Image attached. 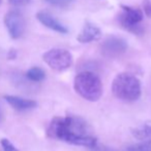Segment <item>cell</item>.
I'll return each instance as SVG.
<instances>
[{
    "mask_svg": "<svg viewBox=\"0 0 151 151\" xmlns=\"http://www.w3.org/2000/svg\"><path fill=\"white\" fill-rule=\"evenodd\" d=\"M47 135L52 139L83 147L94 148L97 144V139L86 121L76 115L54 117L48 127Z\"/></svg>",
    "mask_w": 151,
    "mask_h": 151,
    "instance_id": "obj_1",
    "label": "cell"
},
{
    "mask_svg": "<svg viewBox=\"0 0 151 151\" xmlns=\"http://www.w3.org/2000/svg\"><path fill=\"white\" fill-rule=\"evenodd\" d=\"M112 91L117 99L131 103L141 97V81L131 73H119L112 82Z\"/></svg>",
    "mask_w": 151,
    "mask_h": 151,
    "instance_id": "obj_2",
    "label": "cell"
},
{
    "mask_svg": "<svg viewBox=\"0 0 151 151\" xmlns=\"http://www.w3.org/2000/svg\"><path fill=\"white\" fill-rule=\"evenodd\" d=\"M74 88L83 99L89 102H96L103 95V83L95 73L83 71L77 74L74 79Z\"/></svg>",
    "mask_w": 151,
    "mask_h": 151,
    "instance_id": "obj_3",
    "label": "cell"
},
{
    "mask_svg": "<svg viewBox=\"0 0 151 151\" xmlns=\"http://www.w3.org/2000/svg\"><path fill=\"white\" fill-rule=\"evenodd\" d=\"M44 63L55 71L62 72L73 65V55L63 48H51L42 55Z\"/></svg>",
    "mask_w": 151,
    "mask_h": 151,
    "instance_id": "obj_4",
    "label": "cell"
},
{
    "mask_svg": "<svg viewBox=\"0 0 151 151\" xmlns=\"http://www.w3.org/2000/svg\"><path fill=\"white\" fill-rule=\"evenodd\" d=\"M122 12L119 16V23L125 30L133 32L135 34H140L142 32V21L144 19V14L139 8L131 7L127 5H121Z\"/></svg>",
    "mask_w": 151,
    "mask_h": 151,
    "instance_id": "obj_5",
    "label": "cell"
},
{
    "mask_svg": "<svg viewBox=\"0 0 151 151\" xmlns=\"http://www.w3.org/2000/svg\"><path fill=\"white\" fill-rule=\"evenodd\" d=\"M101 52L104 57L115 59L122 56L127 50V42L122 37L116 35L108 36L99 46Z\"/></svg>",
    "mask_w": 151,
    "mask_h": 151,
    "instance_id": "obj_6",
    "label": "cell"
},
{
    "mask_svg": "<svg viewBox=\"0 0 151 151\" xmlns=\"http://www.w3.org/2000/svg\"><path fill=\"white\" fill-rule=\"evenodd\" d=\"M4 24L12 39H19L25 30V20L18 10H10L4 17Z\"/></svg>",
    "mask_w": 151,
    "mask_h": 151,
    "instance_id": "obj_7",
    "label": "cell"
},
{
    "mask_svg": "<svg viewBox=\"0 0 151 151\" xmlns=\"http://www.w3.org/2000/svg\"><path fill=\"white\" fill-rule=\"evenodd\" d=\"M101 37V31L98 27L90 22H86L81 30L80 34L77 36V40L80 43H89V42L96 41Z\"/></svg>",
    "mask_w": 151,
    "mask_h": 151,
    "instance_id": "obj_8",
    "label": "cell"
},
{
    "mask_svg": "<svg viewBox=\"0 0 151 151\" xmlns=\"http://www.w3.org/2000/svg\"><path fill=\"white\" fill-rule=\"evenodd\" d=\"M36 19L40 24H42L44 27L51 29V30L57 32L60 34H66L69 32V29L65 26H63L61 23H59L53 16H51L47 12H38L36 14Z\"/></svg>",
    "mask_w": 151,
    "mask_h": 151,
    "instance_id": "obj_9",
    "label": "cell"
},
{
    "mask_svg": "<svg viewBox=\"0 0 151 151\" xmlns=\"http://www.w3.org/2000/svg\"><path fill=\"white\" fill-rule=\"evenodd\" d=\"M4 100L12 106L14 109L18 111H26V110L34 109L37 106V103L33 100L24 99V98L17 97V96H5Z\"/></svg>",
    "mask_w": 151,
    "mask_h": 151,
    "instance_id": "obj_10",
    "label": "cell"
},
{
    "mask_svg": "<svg viewBox=\"0 0 151 151\" xmlns=\"http://www.w3.org/2000/svg\"><path fill=\"white\" fill-rule=\"evenodd\" d=\"M131 134L138 140L145 142H151V123H146L141 127L131 129Z\"/></svg>",
    "mask_w": 151,
    "mask_h": 151,
    "instance_id": "obj_11",
    "label": "cell"
},
{
    "mask_svg": "<svg viewBox=\"0 0 151 151\" xmlns=\"http://www.w3.org/2000/svg\"><path fill=\"white\" fill-rule=\"evenodd\" d=\"M26 78L33 82H40L46 78V73L39 67H32L26 72Z\"/></svg>",
    "mask_w": 151,
    "mask_h": 151,
    "instance_id": "obj_12",
    "label": "cell"
},
{
    "mask_svg": "<svg viewBox=\"0 0 151 151\" xmlns=\"http://www.w3.org/2000/svg\"><path fill=\"white\" fill-rule=\"evenodd\" d=\"M126 151H151V142H145L140 144H135L127 147Z\"/></svg>",
    "mask_w": 151,
    "mask_h": 151,
    "instance_id": "obj_13",
    "label": "cell"
},
{
    "mask_svg": "<svg viewBox=\"0 0 151 151\" xmlns=\"http://www.w3.org/2000/svg\"><path fill=\"white\" fill-rule=\"evenodd\" d=\"M50 5L59 8H65L69 6L74 2V0H44Z\"/></svg>",
    "mask_w": 151,
    "mask_h": 151,
    "instance_id": "obj_14",
    "label": "cell"
},
{
    "mask_svg": "<svg viewBox=\"0 0 151 151\" xmlns=\"http://www.w3.org/2000/svg\"><path fill=\"white\" fill-rule=\"evenodd\" d=\"M0 144H1L2 151H19L16 147H15L14 144L7 139H1Z\"/></svg>",
    "mask_w": 151,
    "mask_h": 151,
    "instance_id": "obj_15",
    "label": "cell"
},
{
    "mask_svg": "<svg viewBox=\"0 0 151 151\" xmlns=\"http://www.w3.org/2000/svg\"><path fill=\"white\" fill-rule=\"evenodd\" d=\"M143 9L146 16L151 19V0H143Z\"/></svg>",
    "mask_w": 151,
    "mask_h": 151,
    "instance_id": "obj_16",
    "label": "cell"
},
{
    "mask_svg": "<svg viewBox=\"0 0 151 151\" xmlns=\"http://www.w3.org/2000/svg\"><path fill=\"white\" fill-rule=\"evenodd\" d=\"M8 1L14 6H25L30 3L31 0H8Z\"/></svg>",
    "mask_w": 151,
    "mask_h": 151,
    "instance_id": "obj_17",
    "label": "cell"
},
{
    "mask_svg": "<svg viewBox=\"0 0 151 151\" xmlns=\"http://www.w3.org/2000/svg\"><path fill=\"white\" fill-rule=\"evenodd\" d=\"M7 58L9 59V60H14V59H16L17 58V50H14V48L10 50L7 54Z\"/></svg>",
    "mask_w": 151,
    "mask_h": 151,
    "instance_id": "obj_18",
    "label": "cell"
},
{
    "mask_svg": "<svg viewBox=\"0 0 151 151\" xmlns=\"http://www.w3.org/2000/svg\"><path fill=\"white\" fill-rule=\"evenodd\" d=\"M98 151H115V150L112 149V148H109V147H101V148H99Z\"/></svg>",
    "mask_w": 151,
    "mask_h": 151,
    "instance_id": "obj_19",
    "label": "cell"
},
{
    "mask_svg": "<svg viewBox=\"0 0 151 151\" xmlns=\"http://www.w3.org/2000/svg\"><path fill=\"white\" fill-rule=\"evenodd\" d=\"M0 120H1V110H0Z\"/></svg>",
    "mask_w": 151,
    "mask_h": 151,
    "instance_id": "obj_20",
    "label": "cell"
},
{
    "mask_svg": "<svg viewBox=\"0 0 151 151\" xmlns=\"http://www.w3.org/2000/svg\"><path fill=\"white\" fill-rule=\"evenodd\" d=\"M0 3H1V0H0Z\"/></svg>",
    "mask_w": 151,
    "mask_h": 151,
    "instance_id": "obj_21",
    "label": "cell"
}]
</instances>
